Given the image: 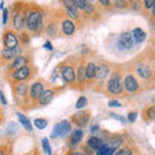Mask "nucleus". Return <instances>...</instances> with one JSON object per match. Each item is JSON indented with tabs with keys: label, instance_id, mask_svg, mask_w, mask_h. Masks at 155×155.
<instances>
[{
	"label": "nucleus",
	"instance_id": "obj_1",
	"mask_svg": "<svg viewBox=\"0 0 155 155\" xmlns=\"http://www.w3.org/2000/svg\"><path fill=\"white\" fill-rule=\"evenodd\" d=\"M44 27V12L38 7H30L26 14V28L31 32L39 34Z\"/></svg>",
	"mask_w": 155,
	"mask_h": 155
},
{
	"label": "nucleus",
	"instance_id": "obj_2",
	"mask_svg": "<svg viewBox=\"0 0 155 155\" xmlns=\"http://www.w3.org/2000/svg\"><path fill=\"white\" fill-rule=\"evenodd\" d=\"M32 70H34V67L30 66V65H26L23 67H19V69H16V70H12L11 74H7L8 81L12 85L18 84V83H23V81L28 80L32 76V74L35 72V71L32 72Z\"/></svg>",
	"mask_w": 155,
	"mask_h": 155
},
{
	"label": "nucleus",
	"instance_id": "obj_3",
	"mask_svg": "<svg viewBox=\"0 0 155 155\" xmlns=\"http://www.w3.org/2000/svg\"><path fill=\"white\" fill-rule=\"evenodd\" d=\"M106 91L110 96H119L124 92V83H123V76L120 71H114L111 74L110 79L106 85Z\"/></svg>",
	"mask_w": 155,
	"mask_h": 155
},
{
	"label": "nucleus",
	"instance_id": "obj_4",
	"mask_svg": "<svg viewBox=\"0 0 155 155\" xmlns=\"http://www.w3.org/2000/svg\"><path fill=\"white\" fill-rule=\"evenodd\" d=\"M26 14H27V8L22 7V4H16L13 9V28L17 32H22L23 28L26 27Z\"/></svg>",
	"mask_w": 155,
	"mask_h": 155
},
{
	"label": "nucleus",
	"instance_id": "obj_5",
	"mask_svg": "<svg viewBox=\"0 0 155 155\" xmlns=\"http://www.w3.org/2000/svg\"><path fill=\"white\" fill-rule=\"evenodd\" d=\"M60 75L64 79L65 83L70 84V85H78L76 84V72H75V67L69 64H64L60 70Z\"/></svg>",
	"mask_w": 155,
	"mask_h": 155
},
{
	"label": "nucleus",
	"instance_id": "obj_6",
	"mask_svg": "<svg viewBox=\"0 0 155 155\" xmlns=\"http://www.w3.org/2000/svg\"><path fill=\"white\" fill-rule=\"evenodd\" d=\"M45 84H44V81H41V80H38L35 81L30 88H28V96H27V100L28 101H31L32 104H35L38 102V100L40 98V96L41 93L44 92L45 89Z\"/></svg>",
	"mask_w": 155,
	"mask_h": 155
},
{
	"label": "nucleus",
	"instance_id": "obj_7",
	"mask_svg": "<svg viewBox=\"0 0 155 155\" xmlns=\"http://www.w3.org/2000/svg\"><path fill=\"white\" fill-rule=\"evenodd\" d=\"M3 44L7 49H14V48H18V39L16 32L11 28H7L3 32Z\"/></svg>",
	"mask_w": 155,
	"mask_h": 155
},
{
	"label": "nucleus",
	"instance_id": "obj_8",
	"mask_svg": "<svg viewBox=\"0 0 155 155\" xmlns=\"http://www.w3.org/2000/svg\"><path fill=\"white\" fill-rule=\"evenodd\" d=\"M89 119H91V113L88 110H80L71 116V122L74 123L78 128H84L85 125L88 124Z\"/></svg>",
	"mask_w": 155,
	"mask_h": 155
},
{
	"label": "nucleus",
	"instance_id": "obj_9",
	"mask_svg": "<svg viewBox=\"0 0 155 155\" xmlns=\"http://www.w3.org/2000/svg\"><path fill=\"white\" fill-rule=\"evenodd\" d=\"M71 132V125L70 123L67 122V120H62L61 123H58L56 124V127L54 129H53V133H52V138H54V137H65L66 134H69Z\"/></svg>",
	"mask_w": 155,
	"mask_h": 155
},
{
	"label": "nucleus",
	"instance_id": "obj_10",
	"mask_svg": "<svg viewBox=\"0 0 155 155\" xmlns=\"http://www.w3.org/2000/svg\"><path fill=\"white\" fill-rule=\"evenodd\" d=\"M18 56H21V49L19 48H14V49H7V48H4L2 53H0V60L4 64H11L14 58Z\"/></svg>",
	"mask_w": 155,
	"mask_h": 155
},
{
	"label": "nucleus",
	"instance_id": "obj_11",
	"mask_svg": "<svg viewBox=\"0 0 155 155\" xmlns=\"http://www.w3.org/2000/svg\"><path fill=\"white\" fill-rule=\"evenodd\" d=\"M133 41H134V39H133V35L130 32H123L122 35L119 36V40H118V45L120 49H124V51H128L130 49V48L133 47Z\"/></svg>",
	"mask_w": 155,
	"mask_h": 155
},
{
	"label": "nucleus",
	"instance_id": "obj_12",
	"mask_svg": "<svg viewBox=\"0 0 155 155\" xmlns=\"http://www.w3.org/2000/svg\"><path fill=\"white\" fill-rule=\"evenodd\" d=\"M124 89L128 93H137L140 91V83L133 75H127L124 79Z\"/></svg>",
	"mask_w": 155,
	"mask_h": 155
},
{
	"label": "nucleus",
	"instance_id": "obj_13",
	"mask_svg": "<svg viewBox=\"0 0 155 155\" xmlns=\"http://www.w3.org/2000/svg\"><path fill=\"white\" fill-rule=\"evenodd\" d=\"M61 31L64 32V35H66V36L74 35L76 31L75 21H72L71 18H64L61 22Z\"/></svg>",
	"mask_w": 155,
	"mask_h": 155
},
{
	"label": "nucleus",
	"instance_id": "obj_14",
	"mask_svg": "<svg viewBox=\"0 0 155 155\" xmlns=\"http://www.w3.org/2000/svg\"><path fill=\"white\" fill-rule=\"evenodd\" d=\"M26 65H30V58L27 56H18L16 57L14 60L8 65V71H12V70H16V69H19V67H23Z\"/></svg>",
	"mask_w": 155,
	"mask_h": 155
},
{
	"label": "nucleus",
	"instance_id": "obj_15",
	"mask_svg": "<svg viewBox=\"0 0 155 155\" xmlns=\"http://www.w3.org/2000/svg\"><path fill=\"white\" fill-rule=\"evenodd\" d=\"M54 96H56V89H45L44 92L41 93L40 96V98L38 100V102H36V106H45L48 104H51L52 102V100L54 98Z\"/></svg>",
	"mask_w": 155,
	"mask_h": 155
},
{
	"label": "nucleus",
	"instance_id": "obj_16",
	"mask_svg": "<svg viewBox=\"0 0 155 155\" xmlns=\"http://www.w3.org/2000/svg\"><path fill=\"white\" fill-rule=\"evenodd\" d=\"M109 71H110V65L107 62H101V64L97 66L96 69V75H94V79L97 80H105L109 75Z\"/></svg>",
	"mask_w": 155,
	"mask_h": 155
},
{
	"label": "nucleus",
	"instance_id": "obj_17",
	"mask_svg": "<svg viewBox=\"0 0 155 155\" xmlns=\"http://www.w3.org/2000/svg\"><path fill=\"white\" fill-rule=\"evenodd\" d=\"M28 88L27 84L23 81V83H18V84H14L13 85V92L16 97H21V98H27L28 96Z\"/></svg>",
	"mask_w": 155,
	"mask_h": 155
},
{
	"label": "nucleus",
	"instance_id": "obj_18",
	"mask_svg": "<svg viewBox=\"0 0 155 155\" xmlns=\"http://www.w3.org/2000/svg\"><path fill=\"white\" fill-rule=\"evenodd\" d=\"M76 80H78V87L79 89H83L84 83L87 81V74H85V65L83 62L79 64V67H78V75H76Z\"/></svg>",
	"mask_w": 155,
	"mask_h": 155
},
{
	"label": "nucleus",
	"instance_id": "obj_19",
	"mask_svg": "<svg viewBox=\"0 0 155 155\" xmlns=\"http://www.w3.org/2000/svg\"><path fill=\"white\" fill-rule=\"evenodd\" d=\"M137 74L140 75V78H142L143 80H149L153 75V71H151V67L149 65H145V64H140L137 65Z\"/></svg>",
	"mask_w": 155,
	"mask_h": 155
},
{
	"label": "nucleus",
	"instance_id": "obj_20",
	"mask_svg": "<svg viewBox=\"0 0 155 155\" xmlns=\"http://www.w3.org/2000/svg\"><path fill=\"white\" fill-rule=\"evenodd\" d=\"M87 146H88V147L92 150V151H98V150L104 146V142L101 141L98 137H94V136H92V137L88 138Z\"/></svg>",
	"mask_w": 155,
	"mask_h": 155
},
{
	"label": "nucleus",
	"instance_id": "obj_21",
	"mask_svg": "<svg viewBox=\"0 0 155 155\" xmlns=\"http://www.w3.org/2000/svg\"><path fill=\"white\" fill-rule=\"evenodd\" d=\"M83 136H84V133H83V130H81L80 128L79 129H74L72 130V133H71V136H70V145L75 146L76 143H79L81 140H83Z\"/></svg>",
	"mask_w": 155,
	"mask_h": 155
},
{
	"label": "nucleus",
	"instance_id": "obj_22",
	"mask_svg": "<svg viewBox=\"0 0 155 155\" xmlns=\"http://www.w3.org/2000/svg\"><path fill=\"white\" fill-rule=\"evenodd\" d=\"M96 69H97V65L93 64V62H89V64L85 65V74H87V80L92 81L94 79V75H96Z\"/></svg>",
	"mask_w": 155,
	"mask_h": 155
},
{
	"label": "nucleus",
	"instance_id": "obj_23",
	"mask_svg": "<svg viewBox=\"0 0 155 155\" xmlns=\"http://www.w3.org/2000/svg\"><path fill=\"white\" fill-rule=\"evenodd\" d=\"M61 3L64 4V7L66 11H71L75 13H79V8H78L75 0H61Z\"/></svg>",
	"mask_w": 155,
	"mask_h": 155
},
{
	"label": "nucleus",
	"instance_id": "obj_24",
	"mask_svg": "<svg viewBox=\"0 0 155 155\" xmlns=\"http://www.w3.org/2000/svg\"><path fill=\"white\" fill-rule=\"evenodd\" d=\"M132 35H133L134 41H137V43H142L145 40V38H146V34H145V31L141 30L140 27L134 28V30L132 31Z\"/></svg>",
	"mask_w": 155,
	"mask_h": 155
},
{
	"label": "nucleus",
	"instance_id": "obj_25",
	"mask_svg": "<svg viewBox=\"0 0 155 155\" xmlns=\"http://www.w3.org/2000/svg\"><path fill=\"white\" fill-rule=\"evenodd\" d=\"M18 119H19V122H21V124L25 127V129L28 130V132H31V130H32V125H31L30 119H28L27 116H25L23 114H18Z\"/></svg>",
	"mask_w": 155,
	"mask_h": 155
},
{
	"label": "nucleus",
	"instance_id": "obj_26",
	"mask_svg": "<svg viewBox=\"0 0 155 155\" xmlns=\"http://www.w3.org/2000/svg\"><path fill=\"white\" fill-rule=\"evenodd\" d=\"M142 116H143V119H146V120L155 119V106H150L146 110H143Z\"/></svg>",
	"mask_w": 155,
	"mask_h": 155
},
{
	"label": "nucleus",
	"instance_id": "obj_27",
	"mask_svg": "<svg viewBox=\"0 0 155 155\" xmlns=\"http://www.w3.org/2000/svg\"><path fill=\"white\" fill-rule=\"evenodd\" d=\"M114 147H109V146H106V145L104 143V146L101 147L98 151H97V154L98 155H113L114 154Z\"/></svg>",
	"mask_w": 155,
	"mask_h": 155
},
{
	"label": "nucleus",
	"instance_id": "obj_28",
	"mask_svg": "<svg viewBox=\"0 0 155 155\" xmlns=\"http://www.w3.org/2000/svg\"><path fill=\"white\" fill-rule=\"evenodd\" d=\"M114 155H132V149L128 146H124L122 149H119Z\"/></svg>",
	"mask_w": 155,
	"mask_h": 155
},
{
	"label": "nucleus",
	"instance_id": "obj_29",
	"mask_svg": "<svg viewBox=\"0 0 155 155\" xmlns=\"http://www.w3.org/2000/svg\"><path fill=\"white\" fill-rule=\"evenodd\" d=\"M34 124H35L39 129H44V128L47 127V125H48V122H47L45 119H40V118H39V119H35V122H34Z\"/></svg>",
	"mask_w": 155,
	"mask_h": 155
},
{
	"label": "nucleus",
	"instance_id": "obj_30",
	"mask_svg": "<svg viewBox=\"0 0 155 155\" xmlns=\"http://www.w3.org/2000/svg\"><path fill=\"white\" fill-rule=\"evenodd\" d=\"M78 8H79V11H85V8L88 7V0H75Z\"/></svg>",
	"mask_w": 155,
	"mask_h": 155
},
{
	"label": "nucleus",
	"instance_id": "obj_31",
	"mask_svg": "<svg viewBox=\"0 0 155 155\" xmlns=\"http://www.w3.org/2000/svg\"><path fill=\"white\" fill-rule=\"evenodd\" d=\"M87 106V98L85 97H79V100H78V102H76V109H84Z\"/></svg>",
	"mask_w": 155,
	"mask_h": 155
},
{
	"label": "nucleus",
	"instance_id": "obj_32",
	"mask_svg": "<svg viewBox=\"0 0 155 155\" xmlns=\"http://www.w3.org/2000/svg\"><path fill=\"white\" fill-rule=\"evenodd\" d=\"M43 150H44V151H45L48 155L52 154V150H51L49 141H48V138H43Z\"/></svg>",
	"mask_w": 155,
	"mask_h": 155
},
{
	"label": "nucleus",
	"instance_id": "obj_33",
	"mask_svg": "<svg viewBox=\"0 0 155 155\" xmlns=\"http://www.w3.org/2000/svg\"><path fill=\"white\" fill-rule=\"evenodd\" d=\"M155 4V0H143V8L145 11H151Z\"/></svg>",
	"mask_w": 155,
	"mask_h": 155
},
{
	"label": "nucleus",
	"instance_id": "obj_34",
	"mask_svg": "<svg viewBox=\"0 0 155 155\" xmlns=\"http://www.w3.org/2000/svg\"><path fill=\"white\" fill-rule=\"evenodd\" d=\"M98 3L105 8H110L111 5V0H98Z\"/></svg>",
	"mask_w": 155,
	"mask_h": 155
},
{
	"label": "nucleus",
	"instance_id": "obj_35",
	"mask_svg": "<svg viewBox=\"0 0 155 155\" xmlns=\"http://www.w3.org/2000/svg\"><path fill=\"white\" fill-rule=\"evenodd\" d=\"M136 118H137V114L133 113V111H132V113H129V114H128V120H129L130 123H133L134 120H136Z\"/></svg>",
	"mask_w": 155,
	"mask_h": 155
},
{
	"label": "nucleus",
	"instance_id": "obj_36",
	"mask_svg": "<svg viewBox=\"0 0 155 155\" xmlns=\"http://www.w3.org/2000/svg\"><path fill=\"white\" fill-rule=\"evenodd\" d=\"M8 153V147L5 145H0V155H7Z\"/></svg>",
	"mask_w": 155,
	"mask_h": 155
},
{
	"label": "nucleus",
	"instance_id": "obj_37",
	"mask_svg": "<svg viewBox=\"0 0 155 155\" xmlns=\"http://www.w3.org/2000/svg\"><path fill=\"white\" fill-rule=\"evenodd\" d=\"M7 21H8V9H4L3 11V23L4 25L7 23Z\"/></svg>",
	"mask_w": 155,
	"mask_h": 155
},
{
	"label": "nucleus",
	"instance_id": "obj_38",
	"mask_svg": "<svg viewBox=\"0 0 155 155\" xmlns=\"http://www.w3.org/2000/svg\"><path fill=\"white\" fill-rule=\"evenodd\" d=\"M109 106H110V107H114V106H116V107H119L120 104L118 102V101H110V102H109Z\"/></svg>",
	"mask_w": 155,
	"mask_h": 155
},
{
	"label": "nucleus",
	"instance_id": "obj_39",
	"mask_svg": "<svg viewBox=\"0 0 155 155\" xmlns=\"http://www.w3.org/2000/svg\"><path fill=\"white\" fill-rule=\"evenodd\" d=\"M114 2H115V4H116V7H123L125 0H114Z\"/></svg>",
	"mask_w": 155,
	"mask_h": 155
},
{
	"label": "nucleus",
	"instance_id": "obj_40",
	"mask_svg": "<svg viewBox=\"0 0 155 155\" xmlns=\"http://www.w3.org/2000/svg\"><path fill=\"white\" fill-rule=\"evenodd\" d=\"M0 100H2V104H3V105H7V100L4 98V94H3L2 91H0Z\"/></svg>",
	"mask_w": 155,
	"mask_h": 155
},
{
	"label": "nucleus",
	"instance_id": "obj_41",
	"mask_svg": "<svg viewBox=\"0 0 155 155\" xmlns=\"http://www.w3.org/2000/svg\"><path fill=\"white\" fill-rule=\"evenodd\" d=\"M3 119H4V114H3V110L0 109V125L3 124Z\"/></svg>",
	"mask_w": 155,
	"mask_h": 155
},
{
	"label": "nucleus",
	"instance_id": "obj_42",
	"mask_svg": "<svg viewBox=\"0 0 155 155\" xmlns=\"http://www.w3.org/2000/svg\"><path fill=\"white\" fill-rule=\"evenodd\" d=\"M69 155H85V154H84V153H80V151H74V153L71 151Z\"/></svg>",
	"mask_w": 155,
	"mask_h": 155
},
{
	"label": "nucleus",
	"instance_id": "obj_43",
	"mask_svg": "<svg viewBox=\"0 0 155 155\" xmlns=\"http://www.w3.org/2000/svg\"><path fill=\"white\" fill-rule=\"evenodd\" d=\"M45 48H47V49H52V45H51V43H49V41H47V43H45Z\"/></svg>",
	"mask_w": 155,
	"mask_h": 155
},
{
	"label": "nucleus",
	"instance_id": "obj_44",
	"mask_svg": "<svg viewBox=\"0 0 155 155\" xmlns=\"http://www.w3.org/2000/svg\"><path fill=\"white\" fill-rule=\"evenodd\" d=\"M151 16L155 18V4H154V7H153V9H151Z\"/></svg>",
	"mask_w": 155,
	"mask_h": 155
},
{
	"label": "nucleus",
	"instance_id": "obj_45",
	"mask_svg": "<svg viewBox=\"0 0 155 155\" xmlns=\"http://www.w3.org/2000/svg\"><path fill=\"white\" fill-rule=\"evenodd\" d=\"M88 2H91V3H93V2H94V0H88Z\"/></svg>",
	"mask_w": 155,
	"mask_h": 155
},
{
	"label": "nucleus",
	"instance_id": "obj_46",
	"mask_svg": "<svg viewBox=\"0 0 155 155\" xmlns=\"http://www.w3.org/2000/svg\"><path fill=\"white\" fill-rule=\"evenodd\" d=\"M154 60H155V54H154Z\"/></svg>",
	"mask_w": 155,
	"mask_h": 155
}]
</instances>
